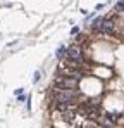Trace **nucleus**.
Wrapping results in <instances>:
<instances>
[{
  "mask_svg": "<svg viewBox=\"0 0 124 128\" xmlns=\"http://www.w3.org/2000/svg\"><path fill=\"white\" fill-rule=\"evenodd\" d=\"M53 99L57 104H69L76 99V94H74V88H55L53 90Z\"/></svg>",
  "mask_w": 124,
  "mask_h": 128,
  "instance_id": "obj_1",
  "label": "nucleus"
},
{
  "mask_svg": "<svg viewBox=\"0 0 124 128\" xmlns=\"http://www.w3.org/2000/svg\"><path fill=\"white\" fill-rule=\"evenodd\" d=\"M78 83H79V78H76V76H66V78H59L57 80L59 88H76Z\"/></svg>",
  "mask_w": 124,
  "mask_h": 128,
  "instance_id": "obj_2",
  "label": "nucleus"
},
{
  "mask_svg": "<svg viewBox=\"0 0 124 128\" xmlns=\"http://www.w3.org/2000/svg\"><path fill=\"white\" fill-rule=\"evenodd\" d=\"M97 30H98L100 33H103V35H110V33L114 31V23H112V21H102Z\"/></svg>",
  "mask_w": 124,
  "mask_h": 128,
  "instance_id": "obj_3",
  "label": "nucleus"
},
{
  "mask_svg": "<svg viewBox=\"0 0 124 128\" xmlns=\"http://www.w3.org/2000/svg\"><path fill=\"white\" fill-rule=\"evenodd\" d=\"M55 56H57V59H62V57L66 56V47H64V45H60V47L57 49V54H55Z\"/></svg>",
  "mask_w": 124,
  "mask_h": 128,
  "instance_id": "obj_4",
  "label": "nucleus"
},
{
  "mask_svg": "<svg viewBox=\"0 0 124 128\" xmlns=\"http://www.w3.org/2000/svg\"><path fill=\"white\" fill-rule=\"evenodd\" d=\"M115 9H117V10H121V12H124V0H119L117 5H115Z\"/></svg>",
  "mask_w": 124,
  "mask_h": 128,
  "instance_id": "obj_5",
  "label": "nucleus"
},
{
  "mask_svg": "<svg viewBox=\"0 0 124 128\" xmlns=\"http://www.w3.org/2000/svg\"><path fill=\"white\" fill-rule=\"evenodd\" d=\"M107 119H110V121H114V119H117V113H107V116H105Z\"/></svg>",
  "mask_w": 124,
  "mask_h": 128,
  "instance_id": "obj_6",
  "label": "nucleus"
},
{
  "mask_svg": "<svg viewBox=\"0 0 124 128\" xmlns=\"http://www.w3.org/2000/svg\"><path fill=\"white\" fill-rule=\"evenodd\" d=\"M102 21H103V19H102V17H97V19L93 21V24H91V26H93V28H98V24H100Z\"/></svg>",
  "mask_w": 124,
  "mask_h": 128,
  "instance_id": "obj_7",
  "label": "nucleus"
},
{
  "mask_svg": "<svg viewBox=\"0 0 124 128\" xmlns=\"http://www.w3.org/2000/svg\"><path fill=\"white\" fill-rule=\"evenodd\" d=\"M38 80H40V71H36V73H35V76H33V81H35V83H36Z\"/></svg>",
  "mask_w": 124,
  "mask_h": 128,
  "instance_id": "obj_8",
  "label": "nucleus"
},
{
  "mask_svg": "<svg viewBox=\"0 0 124 128\" xmlns=\"http://www.w3.org/2000/svg\"><path fill=\"white\" fill-rule=\"evenodd\" d=\"M78 31H79V28H78V26H74V28H72V30H71V35H76V33H78Z\"/></svg>",
  "mask_w": 124,
  "mask_h": 128,
  "instance_id": "obj_9",
  "label": "nucleus"
},
{
  "mask_svg": "<svg viewBox=\"0 0 124 128\" xmlns=\"http://www.w3.org/2000/svg\"><path fill=\"white\" fill-rule=\"evenodd\" d=\"M103 7H105V5H103V4H98V5H97V10H102Z\"/></svg>",
  "mask_w": 124,
  "mask_h": 128,
  "instance_id": "obj_10",
  "label": "nucleus"
}]
</instances>
